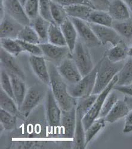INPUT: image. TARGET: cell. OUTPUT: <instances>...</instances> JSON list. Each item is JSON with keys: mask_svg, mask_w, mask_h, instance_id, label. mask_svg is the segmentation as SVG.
Here are the masks:
<instances>
[{"mask_svg": "<svg viewBox=\"0 0 132 149\" xmlns=\"http://www.w3.org/2000/svg\"><path fill=\"white\" fill-rule=\"evenodd\" d=\"M50 77V89L62 111H69L75 108L77 102L69 93L64 79L52 62L48 64Z\"/></svg>", "mask_w": 132, "mask_h": 149, "instance_id": "1", "label": "cell"}, {"mask_svg": "<svg viewBox=\"0 0 132 149\" xmlns=\"http://www.w3.org/2000/svg\"><path fill=\"white\" fill-rule=\"evenodd\" d=\"M123 62L114 63L109 61L104 54L98 62V70L95 86L92 94H99L112 81L123 68Z\"/></svg>", "mask_w": 132, "mask_h": 149, "instance_id": "2", "label": "cell"}, {"mask_svg": "<svg viewBox=\"0 0 132 149\" xmlns=\"http://www.w3.org/2000/svg\"><path fill=\"white\" fill-rule=\"evenodd\" d=\"M97 70L98 63L89 74L83 76L78 83L68 87L72 97L75 98H80L92 94L96 84Z\"/></svg>", "mask_w": 132, "mask_h": 149, "instance_id": "3", "label": "cell"}, {"mask_svg": "<svg viewBox=\"0 0 132 149\" xmlns=\"http://www.w3.org/2000/svg\"><path fill=\"white\" fill-rule=\"evenodd\" d=\"M118 77L117 74L113 78L112 81L106 86V88L99 94H98L97 97L92 105V108L83 117V123L85 130H86L90 126V125L99 118L105 99L111 91L114 89V88L118 82Z\"/></svg>", "mask_w": 132, "mask_h": 149, "instance_id": "4", "label": "cell"}, {"mask_svg": "<svg viewBox=\"0 0 132 149\" xmlns=\"http://www.w3.org/2000/svg\"><path fill=\"white\" fill-rule=\"evenodd\" d=\"M87 47L80 40H78L73 52L71 53V57L83 77L89 74L94 67L91 55Z\"/></svg>", "mask_w": 132, "mask_h": 149, "instance_id": "5", "label": "cell"}, {"mask_svg": "<svg viewBox=\"0 0 132 149\" xmlns=\"http://www.w3.org/2000/svg\"><path fill=\"white\" fill-rule=\"evenodd\" d=\"M45 95V90L40 86L35 85L29 88L19 109L21 115L27 118L31 111L39 104Z\"/></svg>", "mask_w": 132, "mask_h": 149, "instance_id": "6", "label": "cell"}, {"mask_svg": "<svg viewBox=\"0 0 132 149\" xmlns=\"http://www.w3.org/2000/svg\"><path fill=\"white\" fill-rule=\"evenodd\" d=\"M69 18L77 31L80 40L86 46L93 47L102 45L94 33L89 22L79 19Z\"/></svg>", "mask_w": 132, "mask_h": 149, "instance_id": "7", "label": "cell"}, {"mask_svg": "<svg viewBox=\"0 0 132 149\" xmlns=\"http://www.w3.org/2000/svg\"><path fill=\"white\" fill-rule=\"evenodd\" d=\"M5 15L12 17L23 26L31 24V20L25 11L24 7L18 0H1Z\"/></svg>", "mask_w": 132, "mask_h": 149, "instance_id": "8", "label": "cell"}, {"mask_svg": "<svg viewBox=\"0 0 132 149\" xmlns=\"http://www.w3.org/2000/svg\"><path fill=\"white\" fill-rule=\"evenodd\" d=\"M89 24L102 45L110 44L114 46L123 41L122 37L113 27L99 25L89 22Z\"/></svg>", "mask_w": 132, "mask_h": 149, "instance_id": "9", "label": "cell"}, {"mask_svg": "<svg viewBox=\"0 0 132 149\" xmlns=\"http://www.w3.org/2000/svg\"><path fill=\"white\" fill-rule=\"evenodd\" d=\"M57 69L64 80L68 81L71 84L78 83L83 77L71 56L62 61L57 67Z\"/></svg>", "mask_w": 132, "mask_h": 149, "instance_id": "10", "label": "cell"}, {"mask_svg": "<svg viewBox=\"0 0 132 149\" xmlns=\"http://www.w3.org/2000/svg\"><path fill=\"white\" fill-rule=\"evenodd\" d=\"M39 45L42 50L43 56L51 62L60 63L65 59L71 56V52L67 46H57L49 42L41 43Z\"/></svg>", "mask_w": 132, "mask_h": 149, "instance_id": "11", "label": "cell"}, {"mask_svg": "<svg viewBox=\"0 0 132 149\" xmlns=\"http://www.w3.org/2000/svg\"><path fill=\"white\" fill-rule=\"evenodd\" d=\"M62 110L55 99L51 89L47 92L46 114L49 125L55 128L60 126Z\"/></svg>", "mask_w": 132, "mask_h": 149, "instance_id": "12", "label": "cell"}, {"mask_svg": "<svg viewBox=\"0 0 132 149\" xmlns=\"http://www.w3.org/2000/svg\"><path fill=\"white\" fill-rule=\"evenodd\" d=\"M31 67L38 78L47 86L50 84V77L48 65L43 56H32L29 58Z\"/></svg>", "mask_w": 132, "mask_h": 149, "instance_id": "13", "label": "cell"}, {"mask_svg": "<svg viewBox=\"0 0 132 149\" xmlns=\"http://www.w3.org/2000/svg\"><path fill=\"white\" fill-rule=\"evenodd\" d=\"M0 60L1 67L7 71L9 74L15 75L25 80V73L17 63L15 57L1 48Z\"/></svg>", "mask_w": 132, "mask_h": 149, "instance_id": "14", "label": "cell"}, {"mask_svg": "<svg viewBox=\"0 0 132 149\" xmlns=\"http://www.w3.org/2000/svg\"><path fill=\"white\" fill-rule=\"evenodd\" d=\"M24 26L17 21L5 15L1 19L0 24V37L17 39V36Z\"/></svg>", "mask_w": 132, "mask_h": 149, "instance_id": "15", "label": "cell"}, {"mask_svg": "<svg viewBox=\"0 0 132 149\" xmlns=\"http://www.w3.org/2000/svg\"><path fill=\"white\" fill-rule=\"evenodd\" d=\"M107 11L114 21L121 22L130 19L131 13L123 0H112Z\"/></svg>", "mask_w": 132, "mask_h": 149, "instance_id": "16", "label": "cell"}, {"mask_svg": "<svg viewBox=\"0 0 132 149\" xmlns=\"http://www.w3.org/2000/svg\"><path fill=\"white\" fill-rule=\"evenodd\" d=\"M76 125V107L69 111H62L60 126L64 136L73 138Z\"/></svg>", "mask_w": 132, "mask_h": 149, "instance_id": "17", "label": "cell"}, {"mask_svg": "<svg viewBox=\"0 0 132 149\" xmlns=\"http://www.w3.org/2000/svg\"><path fill=\"white\" fill-rule=\"evenodd\" d=\"M84 116V114L80 110L76 109V125L73 138V148L75 149H83L86 146L85 139V130L83 123Z\"/></svg>", "mask_w": 132, "mask_h": 149, "instance_id": "18", "label": "cell"}, {"mask_svg": "<svg viewBox=\"0 0 132 149\" xmlns=\"http://www.w3.org/2000/svg\"><path fill=\"white\" fill-rule=\"evenodd\" d=\"M60 27L67 42V46L72 53L78 41L79 35L77 31L69 17L66 19Z\"/></svg>", "mask_w": 132, "mask_h": 149, "instance_id": "19", "label": "cell"}, {"mask_svg": "<svg viewBox=\"0 0 132 149\" xmlns=\"http://www.w3.org/2000/svg\"><path fill=\"white\" fill-rule=\"evenodd\" d=\"M130 110L124 100H118L111 110L105 118V120L110 123H113L126 117Z\"/></svg>", "mask_w": 132, "mask_h": 149, "instance_id": "20", "label": "cell"}, {"mask_svg": "<svg viewBox=\"0 0 132 149\" xmlns=\"http://www.w3.org/2000/svg\"><path fill=\"white\" fill-rule=\"evenodd\" d=\"M9 75L12 80L15 100L19 109H20L28 91L25 80L15 75H12V74H9Z\"/></svg>", "mask_w": 132, "mask_h": 149, "instance_id": "21", "label": "cell"}, {"mask_svg": "<svg viewBox=\"0 0 132 149\" xmlns=\"http://www.w3.org/2000/svg\"><path fill=\"white\" fill-rule=\"evenodd\" d=\"M128 48L123 41L109 49L105 54L106 58L112 62H123L128 56Z\"/></svg>", "mask_w": 132, "mask_h": 149, "instance_id": "22", "label": "cell"}, {"mask_svg": "<svg viewBox=\"0 0 132 149\" xmlns=\"http://www.w3.org/2000/svg\"><path fill=\"white\" fill-rule=\"evenodd\" d=\"M51 22L40 15L31 20V25L35 29L40 37L41 43L48 42V33Z\"/></svg>", "mask_w": 132, "mask_h": 149, "instance_id": "23", "label": "cell"}, {"mask_svg": "<svg viewBox=\"0 0 132 149\" xmlns=\"http://www.w3.org/2000/svg\"><path fill=\"white\" fill-rule=\"evenodd\" d=\"M88 22L94 24L113 27L114 20L108 11L98 9H93L91 12Z\"/></svg>", "mask_w": 132, "mask_h": 149, "instance_id": "24", "label": "cell"}, {"mask_svg": "<svg viewBox=\"0 0 132 149\" xmlns=\"http://www.w3.org/2000/svg\"><path fill=\"white\" fill-rule=\"evenodd\" d=\"M69 17L79 19L88 22L90 15L94 8L85 6L77 5L65 7Z\"/></svg>", "mask_w": 132, "mask_h": 149, "instance_id": "25", "label": "cell"}, {"mask_svg": "<svg viewBox=\"0 0 132 149\" xmlns=\"http://www.w3.org/2000/svg\"><path fill=\"white\" fill-rule=\"evenodd\" d=\"M0 107L16 116H22L15 100L1 88H0Z\"/></svg>", "mask_w": 132, "mask_h": 149, "instance_id": "26", "label": "cell"}, {"mask_svg": "<svg viewBox=\"0 0 132 149\" xmlns=\"http://www.w3.org/2000/svg\"><path fill=\"white\" fill-rule=\"evenodd\" d=\"M48 42L60 46H67L60 26L54 23H51L49 27Z\"/></svg>", "mask_w": 132, "mask_h": 149, "instance_id": "27", "label": "cell"}, {"mask_svg": "<svg viewBox=\"0 0 132 149\" xmlns=\"http://www.w3.org/2000/svg\"><path fill=\"white\" fill-rule=\"evenodd\" d=\"M118 80L116 85L127 86L132 84V58L130 57L118 73Z\"/></svg>", "mask_w": 132, "mask_h": 149, "instance_id": "28", "label": "cell"}, {"mask_svg": "<svg viewBox=\"0 0 132 149\" xmlns=\"http://www.w3.org/2000/svg\"><path fill=\"white\" fill-rule=\"evenodd\" d=\"M0 42H1V48L15 57L18 56L24 52L17 39L2 38Z\"/></svg>", "mask_w": 132, "mask_h": 149, "instance_id": "29", "label": "cell"}, {"mask_svg": "<svg viewBox=\"0 0 132 149\" xmlns=\"http://www.w3.org/2000/svg\"><path fill=\"white\" fill-rule=\"evenodd\" d=\"M17 39L35 45L41 44L39 36L31 25L24 26L19 33Z\"/></svg>", "mask_w": 132, "mask_h": 149, "instance_id": "30", "label": "cell"}, {"mask_svg": "<svg viewBox=\"0 0 132 149\" xmlns=\"http://www.w3.org/2000/svg\"><path fill=\"white\" fill-rule=\"evenodd\" d=\"M51 15L53 22L59 26H60L69 17L65 8L52 0L51 1Z\"/></svg>", "mask_w": 132, "mask_h": 149, "instance_id": "31", "label": "cell"}, {"mask_svg": "<svg viewBox=\"0 0 132 149\" xmlns=\"http://www.w3.org/2000/svg\"><path fill=\"white\" fill-rule=\"evenodd\" d=\"M105 118H98L96 119L85 130V146L89 144L93 138L97 135L102 129L105 126Z\"/></svg>", "mask_w": 132, "mask_h": 149, "instance_id": "32", "label": "cell"}, {"mask_svg": "<svg viewBox=\"0 0 132 149\" xmlns=\"http://www.w3.org/2000/svg\"><path fill=\"white\" fill-rule=\"evenodd\" d=\"M113 28L121 37L127 39L132 38V20L130 19L121 22L114 21Z\"/></svg>", "mask_w": 132, "mask_h": 149, "instance_id": "33", "label": "cell"}, {"mask_svg": "<svg viewBox=\"0 0 132 149\" xmlns=\"http://www.w3.org/2000/svg\"><path fill=\"white\" fill-rule=\"evenodd\" d=\"M0 122L4 130L11 131L16 128L17 116L1 109L0 110Z\"/></svg>", "mask_w": 132, "mask_h": 149, "instance_id": "34", "label": "cell"}, {"mask_svg": "<svg viewBox=\"0 0 132 149\" xmlns=\"http://www.w3.org/2000/svg\"><path fill=\"white\" fill-rule=\"evenodd\" d=\"M97 95L96 94H91L87 97L79 98V101L77 102L76 106V109L80 110L84 116L92 108V105L95 102Z\"/></svg>", "mask_w": 132, "mask_h": 149, "instance_id": "35", "label": "cell"}, {"mask_svg": "<svg viewBox=\"0 0 132 149\" xmlns=\"http://www.w3.org/2000/svg\"><path fill=\"white\" fill-rule=\"evenodd\" d=\"M0 83H1V88L15 100L12 80L8 73L3 68H1V73H0Z\"/></svg>", "mask_w": 132, "mask_h": 149, "instance_id": "36", "label": "cell"}, {"mask_svg": "<svg viewBox=\"0 0 132 149\" xmlns=\"http://www.w3.org/2000/svg\"><path fill=\"white\" fill-rule=\"evenodd\" d=\"M24 7L26 15L31 20L40 16L39 0H27Z\"/></svg>", "mask_w": 132, "mask_h": 149, "instance_id": "37", "label": "cell"}, {"mask_svg": "<svg viewBox=\"0 0 132 149\" xmlns=\"http://www.w3.org/2000/svg\"><path fill=\"white\" fill-rule=\"evenodd\" d=\"M117 95L114 92H111L105 99L99 118H105L109 112L111 110L114 105L118 101Z\"/></svg>", "mask_w": 132, "mask_h": 149, "instance_id": "38", "label": "cell"}, {"mask_svg": "<svg viewBox=\"0 0 132 149\" xmlns=\"http://www.w3.org/2000/svg\"><path fill=\"white\" fill-rule=\"evenodd\" d=\"M51 0H39L40 15L51 23H54L51 15Z\"/></svg>", "mask_w": 132, "mask_h": 149, "instance_id": "39", "label": "cell"}, {"mask_svg": "<svg viewBox=\"0 0 132 149\" xmlns=\"http://www.w3.org/2000/svg\"><path fill=\"white\" fill-rule=\"evenodd\" d=\"M17 40L24 52H28L32 56H43L42 50L39 45L30 43V42L19 40Z\"/></svg>", "mask_w": 132, "mask_h": 149, "instance_id": "40", "label": "cell"}, {"mask_svg": "<svg viewBox=\"0 0 132 149\" xmlns=\"http://www.w3.org/2000/svg\"><path fill=\"white\" fill-rule=\"evenodd\" d=\"M52 1L59 4L64 7L77 5H85L95 9L90 0H52Z\"/></svg>", "mask_w": 132, "mask_h": 149, "instance_id": "41", "label": "cell"}, {"mask_svg": "<svg viewBox=\"0 0 132 149\" xmlns=\"http://www.w3.org/2000/svg\"><path fill=\"white\" fill-rule=\"evenodd\" d=\"M95 9L102 10L107 11L109 7L110 1L109 0H90Z\"/></svg>", "mask_w": 132, "mask_h": 149, "instance_id": "42", "label": "cell"}, {"mask_svg": "<svg viewBox=\"0 0 132 149\" xmlns=\"http://www.w3.org/2000/svg\"><path fill=\"white\" fill-rule=\"evenodd\" d=\"M123 132L126 134L132 132V110L131 111H129L128 114L126 116Z\"/></svg>", "mask_w": 132, "mask_h": 149, "instance_id": "43", "label": "cell"}, {"mask_svg": "<svg viewBox=\"0 0 132 149\" xmlns=\"http://www.w3.org/2000/svg\"><path fill=\"white\" fill-rule=\"evenodd\" d=\"M114 90L132 97V84L127 85V86H118V85H115L114 88Z\"/></svg>", "mask_w": 132, "mask_h": 149, "instance_id": "44", "label": "cell"}, {"mask_svg": "<svg viewBox=\"0 0 132 149\" xmlns=\"http://www.w3.org/2000/svg\"><path fill=\"white\" fill-rule=\"evenodd\" d=\"M124 100L127 104V105H128L129 109L131 110H132V97L128 95H126Z\"/></svg>", "mask_w": 132, "mask_h": 149, "instance_id": "45", "label": "cell"}, {"mask_svg": "<svg viewBox=\"0 0 132 149\" xmlns=\"http://www.w3.org/2000/svg\"><path fill=\"white\" fill-rule=\"evenodd\" d=\"M123 1L128 7L130 13H132V0H123Z\"/></svg>", "mask_w": 132, "mask_h": 149, "instance_id": "46", "label": "cell"}, {"mask_svg": "<svg viewBox=\"0 0 132 149\" xmlns=\"http://www.w3.org/2000/svg\"><path fill=\"white\" fill-rule=\"evenodd\" d=\"M128 56L132 58V45L128 49Z\"/></svg>", "mask_w": 132, "mask_h": 149, "instance_id": "47", "label": "cell"}, {"mask_svg": "<svg viewBox=\"0 0 132 149\" xmlns=\"http://www.w3.org/2000/svg\"><path fill=\"white\" fill-rule=\"evenodd\" d=\"M18 1L22 4L23 6H24V4H25V3H26V1H27V0H18Z\"/></svg>", "mask_w": 132, "mask_h": 149, "instance_id": "48", "label": "cell"}]
</instances>
